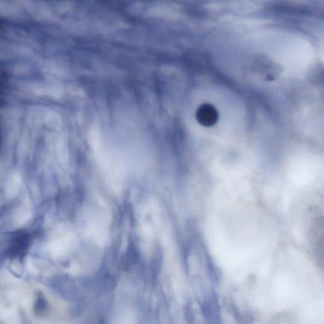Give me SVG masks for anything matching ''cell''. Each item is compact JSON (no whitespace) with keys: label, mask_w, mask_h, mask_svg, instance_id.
I'll use <instances>...</instances> for the list:
<instances>
[{"label":"cell","mask_w":324,"mask_h":324,"mask_svg":"<svg viewBox=\"0 0 324 324\" xmlns=\"http://www.w3.org/2000/svg\"><path fill=\"white\" fill-rule=\"evenodd\" d=\"M198 124L207 128L214 126L218 122L220 115L219 110L212 104L205 103L197 108L195 113Z\"/></svg>","instance_id":"1"},{"label":"cell","mask_w":324,"mask_h":324,"mask_svg":"<svg viewBox=\"0 0 324 324\" xmlns=\"http://www.w3.org/2000/svg\"><path fill=\"white\" fill-rule=\"evenodd\" d=\"M258 74L261 76L264 77V79L267 81H273L279 75V69L274 62L269 61L268 59L258 60Z\"/></svg>","instance_id":"2"}]
</instances>
